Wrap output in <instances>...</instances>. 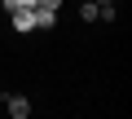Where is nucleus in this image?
Listing matches in <instances>:
<instances>
[{"label":"nucleus","mask_w":132,"mask_h":119,"mask_svg":"<svg viewBox=\"0 0 132 119\" xmlns=\"http://www.w3.org/2000/svg\"><path fill=\"white\" fill-rule=\"evenodd\" d=\"M0 5H5V13H13V9H31L35 0H0Z\"/></svg>","instance_id":"20e7f679"},{"label":"nucleus","mask_w":132,"mask_h":119,"mask_svg":"<svg viewBox=\"0 0 132 119\" xmlns=\"http://www.w3.org/2000/svg\"><path fill=\"white\" fill-rule=\"evenodd\" d=\"M5 110H9L13 119H27V115H31V101H27L22 93H5Z\"/></svg>","instance_id":"f03ea898"},{"label":"nucleus","mask_w":132,"mask_h":119,"mask_svg":"<svg viewBox=\"0 0 132 119\" xmlns=\"http://www.w3.org/2000/svg\"><path fill=\"white\" fill-rule=\"evenodd\" d=\"M79 18L84 22H97V0H84V5H79Z\"/></svg>","instance_id":"7ed1b4c3"},{"label":"nucleus","mask_w":132,"mask_h":119,"mask_svg":"<svg viewBox=\"0 0 132 119\" xmlns=\"http://www.w3.org/2000/svg\"><path fill=\"white\" fill-rule=\"evenodd\" d=\"M97 5H114V0H97Z\"/></svg>","instance_id":"39448f33"},{"label":"nucleus","mask_w":132,"mask_h":119,"mask_svg":"<svg viewBox=\"0 0 132 119\" xmlns=\"http://www.w3.org/2000/svg\"><path fill=\"white\" fill-rule=\"evenodd\" d=\"M9 18H13V31H18V35H31V31H40V27H35V5H31V9H13Z\"/></svg>","instance_id":"f257e3e1"}]
</instances>
